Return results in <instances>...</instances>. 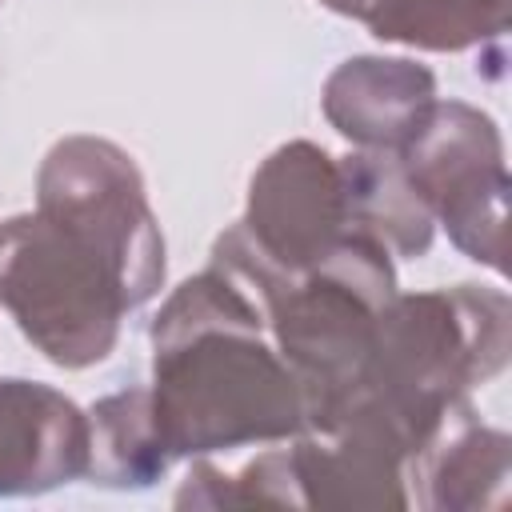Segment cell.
Segmentation results:
<instances>
[{"label":"cell","instance_id":"2","mask_svg":"<svg viewBox=\"0 0 512 512\" xmlns=\"http://www.w3.org/2000/svg\"><path fill=\"white\" fill-rule=\"evenodd\" d=\"M508 360V296L476 284L392 296L372 324L360 384L340 412L384 424L408 464L460 416L464 392ZM332 424V428H336ZM328 428V432H332Z\"/></svg>","mask_w":512,"mask_h":512},{"label":"cell","instance_id":"7","mask_svg":"<svg viewBox=\"0 0 512 512\" xmlns=\"http://www.w3.org/2000/svg\"><path fill=\"white\" fill-rule=\"evenodd\" d=\"M396 160L452 244L504 272L508 172L496 124L472 104L436 100Z\"/></svg>","mask_w":512,"mask_h":512},{"label":"cell","instance_id":"11","mask_svg":"<svg viewBox=\"0 0 512 512\" xmlns=\"http://www.w3.org/2000/svg\"><path fill=\"white\" fill-rule=\"evenodd\" d=\"M348 228L376 236L388 252L424 256L432 244V212L408 184L396 152H356L340 160Z\"/></svg>","mask_w":512,"mask_h":512},{"label":"cell","instance_id":"4","mask_svg":"<svg viewBox=\"0 0 512 512\" xmlns=\"http://www.w3.org/2000/svg\"><path fill=\"white\" fill-rule=\"evenodd\" d=\"M0 304L60 368H88L116 348L132 296L104 252L44 212L0 228Z\"/></svg>","mask_w":512,"mask_h":512},{"label":"cell","instance_id":"5","mask_svg":"<svg viewBox=\"0 0 512 512\" xmlns=\"http://www.w3.org/2000/svg\"><path fill=\"white\" fill-rule=\"evenodd\" d=\"M348 232L340 160L308 140L276 148L252 176L248 216L216 240V268L236 276L264 308Z\"/></svg>","mask_w":512,"mask_h":512},{"label":"cell","instance_id":"12","mask_svg":"<svg viewBox=\"0 0 512 512\" xmlns=\"http://www.w3.org/2000/svg\"><path fill=\"white\" fill-rule=\"evenodd\" d=\"M372 36L432 52H456L508 28V0H368Z\"/></svg>","mask_w":512,"mask_h":512},{"label":"cell","instance_id":"9","mask_svg":"<svg viewBox=\"0 0 512 512\" xmlns=\"http://www.w3.org/2000/svg\"><path fill=\"white\" fill-rule=\"evenodd\" d=\"M432 104L436 80L412 60L356 56L344 60L324 84V116L340 136L368 152H400Z\"/></svg>","mask_w":512,"mask_h":512},{"label":"cell","instance_id":"3","mask_svg":"<svg viewBox=\"0 0 512 512\" xmlns=\"http://www.w3.org/2000/svg\"><path fill=\"white\" fill-rule=\"evenodd\" d=\"M392 296V252L376 236L348 228L320 264L288 280V288L268 304L276 352L304 396V432H328L348 408L372 344L376 312Z\"/></svg>","mask_w":512,"mask_h":512},{"label":"cell","instance_id":"14","mask_svg":"<svg viewBox=\"0 0 512 512\" xmlns=\"http://www.w3.org/2000/svg\"><path fill=\"white\" fill-rule=\"evenodd\" d=\"M320 4H328L332 12H344V16H360L368 8V0H320Z\"/></svg>","mask_w":512,"mask_h":512},{"label":"cell","instance_id":"13","mask_svg":"<svg viewBox=\"0 0 512 512\" xmlns=\"http://www.w3.org/2000/svg\"><path fill=\"white\" fill-rule=\"evenodd\" d=\"M148 388H128L92 408L88 420V472L104 484H152L168 468Z\"/></svg>","mask_w":512,"mask_h":512},{"label":"cell","instance_id":"10","mask_svg":"<svg viewBox=\"0 0 512 512\" xmlns=\"http://www.w3.org/2000/svg\"><path fill=\"white\" fill-rule=\"evenodd\" d=\"M508 436L472 420V408L452 416L444 432L408 464L424 480V504L440 512L500 508L508 492Z\"/></svg>","mask_w":512,"mask_h":512},{"label":"cell","instance_id":"6","mask_svg":"<svg viewBox=\"0 0 512 512\" xmlns=\"http://www.w3.org/2000/svg\"><path fill=\"white\" fill-rule=\"evenodd\" d=\"M36 212L84 236L120 272L132 308L164 284V236L148 208L144 180L124 148L96 136L60 140L36 180Z\"/></svg>","mask_w":512,"mask_h":512},{"label":"cell","instance_id":"8","mask_svg":"<svg viewBox=\"0 0 512 512\" xmlns=\"http://www.w3.org/2000/svg\"><path fill=\"white\" fill-rule=\"evenodd\" d=\"M88 472V416L48 384L0 380V496L48 492Z\"/></svg>","mask_w":512,"mask_h":512},{"label":"cell","instance_id":"1","mask_svg":"<svg viewBox=\"0 0 512 512\" xmlns=\"http://www.w3.org/2000/svg\"><path fill=\"white\" fill-rule=\"evenodd\" d=\"M264 308L224 268L184 280L152 324V420L172 456L304 432L292 368L264 344Z\"/></svg>","mask_w":512,"mask_h":512}]
</instances>
